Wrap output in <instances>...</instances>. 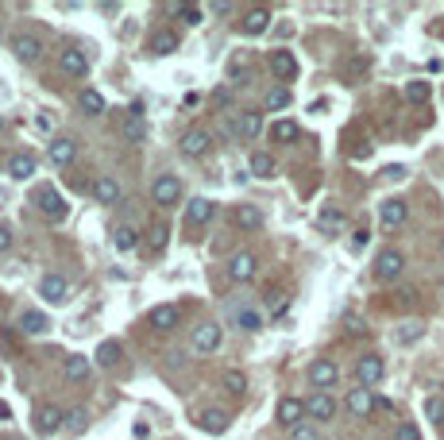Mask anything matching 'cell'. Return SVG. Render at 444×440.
Listing matches in <instances>:
<instances>
[{"mask_svg":"<svg viewBox=\"0 0 444 440\" xmlns=\"http://www.w3.org/2000/svg\"><path fill=\"white\" fill-rule=\"evenodd\" d=\"M31 201H35V205H39V213L47 216V220H54V224H59V220H66V213H70L66 197H62L54 186H39L35 193H31Z\"/></svg>","mask_w":444,"mask_h":440,"instance_id":"1","label":"cell"},{"mask_svg":"<svg viewBox=\"0 0 444 440\" xmlns=\"http://www.w3.org/2000/svg\"><path fill=\"white\" fill-rule=\"evenodd\" d=\"M151 197H155V205L174 209L178 201H182V182H178V174H162V178H155V186H151Z\"/></svg>","mask_w":444,"mask_h":440,"instance_id":"2","label":"cell"},{"mask_svg":"<svg viewBox=\"0 0 444 440\" xmlns=\"http://www.w3.org/2000/svg\"><path fill=\"white\" fill-rule=\"evenodd\" d=\"M120 136L128 139V143H147V120H143V108L131 105L120 120Z\"/></svg>","mask_w":444,"mask_h":440,"instance_id":"3","label":"cell"},{"mask_svg":"<svg viewBox=\"0 0 444 440\" xmlns=\"http://www.w3.org/2000/svg\"><path fill=\"white\" fill-rule=\"evenodd\" d=\"M402 266H405L402 251L386 247V251H379V259H375V278H379V282H394L398 274H402Z\"/></svg>","mask_w":444,"mask_h":440,"instance_id":"4","label":"cell"},{"mask_svg":"<svg viewBox=\"0 0 444 440\" xmlns=\"http://www.w3.org/2000/svg\"><path fill=\"white\" fill-rule=\"evenodd\" d=\"M178 147H182V155L186 158H201L209 147H213V136H209L205 127H189L186 136L178 139Z\"/></svg>","mask_w":444,"mask_h":440,"instance_id":"5","label":"cell"},{"mask_svg":"<svg viewBox=\"0 0 444 440\" xmlns=\"http://www.w3.org/2000/svg\"><path fill=\"white\" fill-rule=\"evenodd\" d=\"M259 132H263V116H259L255 108H244V112H236V116H232V136L255 139Z\"/></svg>","mask_w":444,"mask_h":440,"instance_id":"6","label":"cell"},{"mask_svg":"<svg viewBox=\"0 0 444 440\" xmlns=\"http://www.w3.org/2000/svg\"><path fill=\"white\" fill-rule=\"evenodd\" d=\"M336 379H340V367H336L332 359H313V363H309V382H313L317 390L336 386Z\"/></svg>","mask_w":444,"mask_h":440,"instance_id":"7","label":"cell"},{"mask_svg":"<svg viewBox=\"0 0 444 440\" xmlns=\"http://www.w3.org/2000/svg\"><path fill=\"white\" fill-rule=\"evenodd\" d=\"M35 429H39L43 437L66 429V410H59V406H39V410H35Z\"/></svg>","mask_w":444,"mask_h":440,"instance_id":"8","label":"cell"},{"mask_svg":"<svg viewBox=\"0 0 444 440\" xmlns=\"http://www.w3.org/2000/svg\"><path fill=\"white\" fill-rule=\"evenodd\" d=\"M228 278L232 282H251L255 278V255L251 251H236L228 259Z\"/></svg>","mask_w":444,"mask_h":440,"instance_id":"9","label":"cell"},{"mask_svg":"<svg viewBox=\"0 0 444 440\" xmlns=\"http://www.w3.org/2000/svg\"><path fill=\"white\" fill-rule=\"evenodd\" d=\"M306 413L313 421H332L336 417V401H332V394L328 390H317V394H309V401H306Z\"/></svg>","mask_w":444,"mask_h":440,"instance_id":"10","label":"cell"},{"mask_svg":"<svg viewBox=\"0 0 444 440\" xmlns=\"http://www.w3.org/2000/svg\"><path fill=\"white\" fill-rule=\"evenodd\" d=\"M66 293H70V282L62 278V274H43L39 278V297L43 302H66Z\"/></svg>","mask_w":444,"mask_h":440,"instance_id":"11","label":"cell"},{"mask_svg":"<svg viewBox=\"0 0 444 440\" xmlns=\"http://www.w3.org/2000/svg\"><path fill=\"white\" fill-rule=\"evenodd\" d=\"M93 197H97L101 205H120V197H124V186H120L112 174H101L93 182Z\"/></svg>","mask_w":444,"mask_h":440,"instance_id":"12","label":"cell"},{"mask_svg":"<svg viewBox=\"0 0 444 440\" xmlns=\"http://www.w3.org/2000/svg\"><path fill=\"white\" fill-rule=\"evenodd\" d=\"M193 348H198L201 355L217 352V348H220V324L217 321H205L201 328H193Z\"/></svg>","mask_w":444,"mask_h":440,"instance_id":"13","label":"cell"},{"mask_svg":"<svg viewBox=\"0 0 444 440\" xmlns=\"http://www.w3.org/2000/svg\"><path fill=\"white\" fill-rule=\"evenodd\" d=\"M383 375H386V367H383L379 355H363V359L355 363V379H359V386H375Z\"/></svg>","mask_w":444,"mask_h":440,"instance_id":"14","label":"cell"},{"mask_svg":"<svg viewBox=\"0 0 444 440\" xmlns=\"http://www.w3.org/2000/svg\"><path fill=\"white\" fill-rule=\"evenodd\" d=\"M271 74L278 81H294L297 78V59L290 50H271Z\"/></svg>","mask_w":444,"mask_h":440,"instance_id":"15","label":"cell"},{"mask_svg":"<svg viewBox=\"0 0 444 440\" xmlns=\"http://www.w3.org/2000/svg\"><path fill=\"white\" fill-rule=\"evenodd\" d=\"M35 170H39V158L28 155V151H23V155H12V158H8V178H12V182H28Z\"/></svg>","mask_w":444,"mask_h":440,"instance_id":"16","label":"cell"},{"mask_svg":"<svg viewBox=\"0 0 444 440\" xmlns=\"http://www.w3.org/2000/svg\"><path fill=\"white\" fill-rule=\"evenodd\" d=\"M178 305H155L151 309V317H147V324L155 328V333H170V328H178Z\"/></svg>","mask_w":444,"mask_h":440,"instance_id":"17","label":"cell"},{"mask_svg":"<svg viewBox=\"0 0 444 440\" xmlns=\"http://www.w3.org/2000/svg\"><path fill=\"white\" fill-rule=\"evenodd\" d=\"M59 66H62V74H70V78H85V74H89L85 50H62V54H59Z\"/></svg>","mask_w":444,"mask_h":440,"instance_id":"18","label":"cell"},{"mask_svg":"<svg viewBox=\"0 0 444 440\" xmlns=\"http://www.w3.org/2000/svg\"><path fill=\"white\" fill-rule=\"evenodd\" d=\"M12 54H16L20 62H39L43 43L35 39V35H16V39H12Z\"/></svg>","mask_w":444,"mask_h":440,"instance_id":"19","label":"cell"},{"mask_svg":"<svg viewBox=\"0 0 444 440\" xmlns=\"http://www.w3.org/2000/svg\"><path fill=\"white\" fill-rule=\"evenodd\" d=\"M371 410H375V394L367 390V386L348 390V413H352V417H367Z\"/></svg>","mask_w":444,"mask_h":440,"instance_id":"20","label":"cell"},{"mask_svg":"<svg viewBox=\"0 0 444 440\" xmlns=\"http://www.w3.org/2000/svg\"><path fill=\"white\" fill-rule=\"evenodd\" d=\"M405 213H410V209H405V201H398V197H390V201L379 205V220H383V228H398L405 220Z\"/></svg>","mask_w":444,"mask_h":440,"instance_id":"21","label":"cell"},{"mask_svg":"<svg viewBox=\"0 0 444 440\" xmlns=\"http://www.w3.org/2000/svg\"><path fill=\"white\" fill-rule=\"evenodd\" d=\"M186 216H189V224H209V220L217 216V205H213L209 197H193L186 205Z\"/></svg>","mask_w":444,"mask_h":440,"instance_id":"22","label":"cell"},{"mask_svg":"<svg viewBox=\"0 0 444 440\" xmlns=\"http://www.w3.org/2000/svg\"><path fill=\"white\" fill-rule=\"evenodd\" d=\"M302 413H306V401H302V398H282V401H278V421H282L286 429L302 425Z\"/></svg>","mask_w":444,"mask_h":440,"instance_id":"23","label":"cell"},{"mask_svg":"<svg viewBox=\"0 0 444 440\" xmlns=\"http://www.w3.org/2000/svg\"><path fill=\"white\" fill-rule=\"evenodd\" d=\"M198 425H201V429H205V432H213V437H220V432H228V425H232V417H228L224 410H205V413H201V417H198Z\"/></svg>","mask_w":444,"mask_h":440,"instance_id":"24","label":"cell"},{"mask_svg":"<svg viewBox=\"0 0 444 440\" xmlns=\"http://www.w3.org/2000/svg\"><path fill=\"white\" fill-rule=\"evenodd\" d=\"M147 50L155 54V59H167V54H174V50H178V35H174V31H155L151 43H147Z\"/></svg>","mask_w":444,"mask_h":440,"instance_id":"25","label":"cell"},{"mask_svg":"<svg viewBox=\"0 0 444 440\" xmlns=\"http://www.w3.org/2000/svg\"><path fill=\"white\" fill-rule=\"evenodd\" d=\"M47 155H50V163H54V167H70V163H74V155H78V143H74V139H54Z\"/></svg>","mask_w":444,"mask_h":440,"instance_id":"26","label":"cell"},{"mask_svg":"<svg viewBox=\"0 0 444 440\" xmlns=\"http://www.w3.org/2000/svg\"><path fill=\"white\" fill-rule=\"evenodd\" d=\"M266 28H271V12H266V8H251L244 16V23H240V31H244V35H263Z\"/></svg>","mask_w":444,"mask_h":440,"instance_id":"27","label":"cell"},{"mask_svg":"<svg viewBox=\"0 0 444 440\" xmlns=\"http://www.w3.org/2000/svg\"><path fill=\"white\" fill-rule=\"evenodd\" d=\"M20 328L28 336H39V333H47V328H50V321H47V313H39V309H23V313H20Z\"/></svg>","mask_w":444,"mask_h":440,"instance_id":"28","label":"cell"},{"mask_svg":"<svg viewBox=\"0 0 444 440\" xmlns=\"http://www.w3.org/2000/svg\"><path fill=\"white\" fill-rule=\"evenodd\" d=\"M167 244H170V224H167V220H155V224H151V235H147V251L162 255V251H167Z\"/></svg>","mask_w":444,"mask_h":440,"instance_id":"29","label":"cell"},{"mask_svg":"<svg viewBox=\"0 0 444 440\" xmlns=\"http://www.w3.org/2000/svg\"><path fill=\"white\" fill-rule=\"evenodd\" d=\"M89 371H93V359H85V355H66V379L70 382L89 379Z\"/></svg>","mask_w":444,"mask_h":440,"instance_id":"30","label":"cell"},{"mask_svg":"<svg viewBox=\"0 0 444 440\" xmlns=\"http://www.w3.org/2000/svg\"><path fill=\"white\" fill-rule=\"evenodd\" d=\"M236 324L240 328H244V333H259V328H263V313H255V309H247V305H240L236 313Z\"/></svg>","mask_w":444,"mask_h":440,"instance_id":"31","label":"cell"},{"mask_svg":"<svg viewBox=\"0 0 444 440\" xmlns=\"http://www.w3.org/2000/svg\"><path fill=\"white\" fill-rule=\"evenodd\" d=\"M78 105H81V112H89V116H101V112H105V97H101L97 89H81Z\"/></svg>","mask_w":444,"mask_h":440,"instance_id":"32","label":"cell"},{"mask_svg":"<svg viewBox=\"0 0 444 440\" xmlns=\"http://www.w3.org/2000/svg\"><path fill=\"white\" fill-rule=\"evenodd\" d=\"M271 139H275V143H294V139H297V124H294V120H275V124H271Z\"/></svg>","mask_w":444,"mask_h":440,"instance_id":"33","label":"cell"},{"mask_svg":"<svg viewBox=\"0 0 444 440\" xmlns=\"http://www.w3.org/2000/svg\"><path fill=\"white\" fill-rule=\"evenodd\" d=\"M139 244V235H136V228H128V224H120L116 232H112V247L116 251H131V247Z\"/></svg>","mask_w":444,"mask_h":440,"instance_id":"34","label":"cell"},{"mask_svg":"<svg viewBox=\"0 0 444 440\" xmlns=\"http://www.w3.org/2000/svg\"><path fill=\"white\" fill-rule=\"evenodd\" d=\"M236 224L251 232V228H259V224H263V213H259L255 205H240V209H236Z\"/></svg>","mask_w":444,"mask_h":440,"instance_id":"35","label":"cell"},{"mask_svg":"<svg viewBox=\"0 0 444 440\" xmlns=\"http://www.w3.org/2000/svg\"><path fill=\"white\" fill-rule=\"evenodd\" d=\"M429 97H433V85H429V81H410V85H405V101H410V105H425Z\"/></svg>","mask_w":444,"mask_h":440,"instance_id":"36","label":"cell"},{"mask_svg":"<svg viewBox=\"0 0 444 440\" xmlns=\"http://www.w3.org/2000/svg\"><path fill=\"white\" fill-rule=\"evenodd\" d=\"M251 174H255V178H271V174H275V158L266 155V151H255V155H251Z\"/></svg>","mask_w":444,"mask_h":440,"instance_id":"37","label":"cell"},{"mask_svg":"<svg viewBox=\"0 0 444 440\" xmlns=\"http://www.w3.org/2000/svg\"><path fill=\"white\" fill-rule=\"evenodd\" d=\"M93 359H97L101 367H112V363L120 359V344H116V340H105V344L97 348V355H93Z\"/></svg>","mask_w":444,"mask_h":440,"instance_id":"38","label":"cell"},{"mask_svg":"<svg viewBox=\"0 0 444 440\" xmlns=\"http://www.w3.org/2000/svg\"><path fill=\"white\" fill-rule=\"evenodd\" d=\"M170 12H178V16H182V20L189 23V28H198V23L205 20V12H201L198 4H174V8H170Z\"/></svg>","mask_w":444,"mask_h":440,"instance_id":"39","label":"cell"},{"mask_svg":"<svg viewBox=\"0 0 444 440\" xmlns=\"http://www.w3.org/2000/svg\"><path fill=\"white\" fill-rule=\"evenodd\" d=\"M85 425H89V413L81 410H66V432H85Z\"/></svg>","mask_w":444,"mask_h":440,"instance_id":"40","label":"cell"},{"mask_svg":"<svg viewBox=\"0 0 444 440\" xmlns=\"http://www.w3.org/2000/svg\"><path fill=\"white\" fill-rule=\"evenodd\" d=\"M340 224H344V209H336V205L321 209V228H340Z\"/></svg>","mask_w":444,"mask_h":440,"instance_id":"41","label":"cell"},{"mask_svg":"<svg viewBox=\"0 0 444 440\" xmlns=\"http://www.w3.org/2000/svg\"><path fill=\"white\" fill-rule=\"evenodd\" d=\"M425 417L436 421V425H444V398L441 394H433V398L425 401Z\"/></svg>","mask_w":444,"mask_h":440,"instance_id":"42","label":"cell"},{"mask_svg":"<svg viewBox=\"0 0 444 440\" xmlns=\"http://www.w3.org/2000/svg\"><path fill=\"white\" fill-rule=\"evenodd\" d=\"M290 105V89L286 85H278V89H271V93H266V108H286Z\"/></svg>","mask_w":444,"mask_h":440,"instance_id":"43","label":"cell"},{"mask_svg":"<svg viewBox=\"0 0 444 440\" xmlns=\"http://www.w3.org/2000/svg\"><path fill=\"white\" fill-rule=\"evenodd\" d=\"M224 386L232 394H244L247 390V375L244 371H224Z\"/></svg>","mask_w":444,"mask_h":440,"instance_id":"44","label":"cell"},{"mask_svg":"<svg viewBox=\"0 0 444 440\" xmlns=\"http://www.w3.org/2000/svg\"><path fill=\"white\" fill-rule=\"evenodd\" d=\"M421 324L417 321H410V324H402V328H398V344H414V340H421Z\"/></svg>","mask_w":444,"mask_h":440,"instance_id":"45","label":"cell"},{"mask_svg":"<svg viewBox=\"0 0 444 440\" xmlns=\"http://www.w3.org/2000/svg\"><path fill=\"white\" fill-rule=\"evenodd\" d=\"M286 305H290L286 293H266V309H271V317H282L286 313Z\"/></svg>","mask_w":444,"mask_h":440,"instance_id":"46","label":"cell"},{"mask_svg":"<svg viewBox=\"0 0 444 440\" xmlns=\"http://www.w3.org/2000/svg\"><path fill=\"white\" fill-rule=\"evenodd\" d=\"M290 440H321V437H317V429L309 425V421H302V425L290 429Z\"/></svg>","mask_w":444,"mask_h":440,"instance_id":"47","label":"cell"},{"mask_svg":"<svg viewBox=\"0 0 444 440\" xmlns=\"http://www.w3.org/2000/svg\"><path fill=\"white\" fill-rule=\"evenodd\" d=\"M394 440H421V432H417V425H410V421H402L394 432Z\"/></svg>","mask_w":444,"mask_h":440,"instance_id":"48","label":"cell"},{"mask_svg":"<svg viewBox=\"0 0 444 440\" xmlns=\"http://www.w3.org/2000/svg\"><path fill=\"white\" fill-rule=\"evenodd\" d=\"M344 324H348V333H352V336H363V333H367V324L359 321V317H352V313L344 317Z\"/></svg>","mask_w":444,"mask_h":440,"instance_id":"49","label":"cell"},{"mask_svg":"<svg viewBox=\"0 0 444 440\" xmlns=\"http://www.w3.org/2000/svg\"><path fill=\"white\" fill-rule=\"evenodd\" d=\"M383 178H386V182H402V178H405V167H386Z\"/></svg>","mask_w":444,"mask_h":440,"instance_id":"50","label":"cell"},{"mask_svg":"<svg viewBox=\"0 0 444 440\" xmlns=\"http://www.w3.org/2000/svg\"><path fill=\"white\" fill-rule=\"evenodd\" d=\"M367 240H371V232H367V228H359V232L352 235V247L359 251V247H367Z\"/></svg>","mask_w":444,"mask_h":440,"instance_id":"51","label":"cell"},{"mask_svg":"<svg viewBox=\"0 0 444 440\" xmlns=\"http://www.w3.org/2000/svg\"><path fill=\"white\" fill-rule=\"evenodd\" d=\"M8 247H12V228L0 224V251H8Z\"/></svg>","mask_w":444,"mask_h":440,"instance_id":"52","label":"cell"},{"mask_svg":"<svg viewBox=\"0 0 444 440\" xmlns=\"http://www.w3.org/2000/svg\"><path fill=\"white\" fill-rule=\"evenodd\" d=\"M131 432L143 440V437H151V425H147V421H136V425H131Z\"/></svg>","mask_w":444,"mask_h":440,"instance_id":"53","label":"cell"},{"mask_svg":"<svg viewBox=\"0 0 444 440\" xmlns=\"http://www.w3.org/2000/svg\"><path fill=\"white\" fill-rule=\"evenodd\" d=\"M441 255H444V244H441Z\"/></svg>","mask_w":444,"mask_h":440,"instance_id":"54","label":"cell"},{"mask_svg":"<svg viewBox=\"0 0 444 440\" xmlns=\"http://www.w3.org/2000/svg\"><path fill=\"white\" fill-rule=\"evenodd\" d=\"M0 127H4V120H0Z\"/></svg>","mask_w":444,"mask_h":440,"instance_id":"55","label":"cell"}]
</instances>
